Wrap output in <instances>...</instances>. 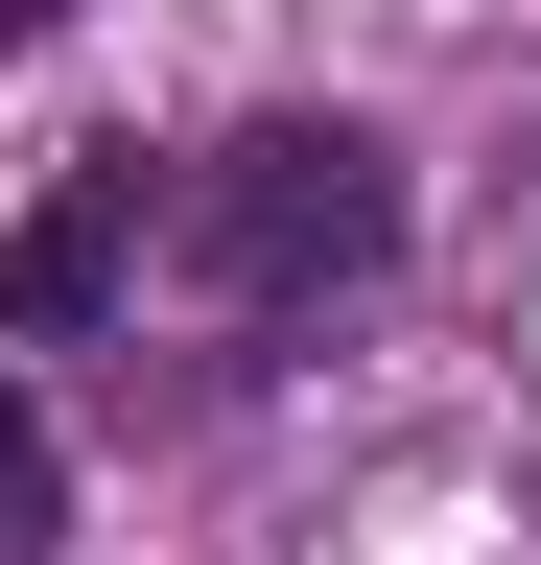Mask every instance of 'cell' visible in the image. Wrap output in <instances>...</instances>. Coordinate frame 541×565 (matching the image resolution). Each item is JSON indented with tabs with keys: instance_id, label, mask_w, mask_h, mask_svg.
Masks as SVG:
<instances>
[{
	"instance_id": "6da1fadb",
	"label": "cell",
	"mask_w": 541,
	"mask_h": 565,
	"mask_svg": "<svg viewBox=\"0 0 541 565\" xmlns=\"http://www.w3.org/2000/svg\"><path fill=\"white\" fill-rule=\"evenodd\" d=\"M188 236H213L236 307H329V282L400 259V141L377 118H259V141L188 166Z\"/></svg>"
},
{
	"instance_id": "7a4b0ae2",
	"label": "cell",
	"mask_w": 541,
	"mask_h": 565,
	"mask_svg": "<svg viewBox=\"0 0 541 565\" xmlns=\"http://www.w3.org/2000/svg\"><path fill=\"white\" fill-rule=\"evenodd\" d=\"M118 282H142V166H72L24 236H0V330H95Z\"/></svg>"
},
{
	"instance_id": "3957f363",
	"label": "cell",
	"mask_w": 541,
	"mask_h": 565,
	"mask_svg": "<svg viewBox=\"0 0 541 565\" xmlns=\"http://www.w3.org/2000/svg\"><path fill=\"white\" fill-rule=\"evenodd\" d=\"M47 519H72V471H47V424H24V377H0V565H47Z\"/></svg>"
},
{
	"instance_id": "277c9868",
	"label": "cell",
	"mask_w": 541,
	"mask_h": 565,
	"mask_svg": "<svg viewBox=\"0 0 541 565\" xmlns=\"http://www.w3.org/2000/svg\"><path fill=\"white\" fill-rule=\"evenodd\" d=\"M0 24H72V0H0Z\"/></svg>"
}]
</instances>
